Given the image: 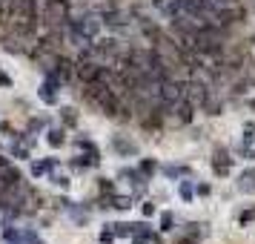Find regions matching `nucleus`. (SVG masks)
I'll return each mask as SVG.
<instances>
[{"mask_svg":"<svg viewBox=\"0 0 255 244\" xmlns=\"http://www.w3.org/2000/svg\"><path fill=\"white\" fill-rule=\"evenodd\" d=\"M66 20H69L66 0H43L40 3V23L46 29H66Z\"/></svg>","mask_w":255,"mask_h":244,"instance_id":"nucleus-1","label":"nucleus"},{"mask_svg":"<svg viewBox=\"0 0 255 244\" xmlns=\"http://www.w3.org/2000/svg\"><path fill=\"white\" fill-rule=\"evenodd\" d=\"M184 98H186V86L172 81V78H166V81L158 86V104H161L163 109H172V106L181 104Z\"/></svg>","mask_w":255,"mask_h":244,"instance_id":"nucleus-2","label":"nucleus"},{"mask_svg":"<svg viewBox=\"0 0 255 244\" xmlns=\"http://www.w3.org/2000/svg\"><path fill=\"white\" fill-rule=\"evenodd\" d=\"M86 52H89V55H92L98 63L109 66L112 60H118V52H121V49H118V40H115V37H98L92 46L86 49Z\"/></svg>","mask_w":255,"mask_h":244,"instance_id":"nucleus-3","label":"nucleus"},{"mask_svg":"<svg viewBox=\"0 0 255 244\" xmlns=\"http://www.w3.org/2000/svg\"><path fill=\"white\" fill-rule=\"evenodd\" d=\"M69 26H75L83 37L98 40V37H101V29H104V20H101V14L98 12H86V14H81L78 20H69Z\"/></svg>","mask_w":255,"mask_h":244,"instance_id":"nucleus-4","label":"nucleus"},{"mask_svg":"<svg viewBox=\"0 0 255 244\" xmlns=\"http://www.w3.org/2000/svg\"><path fill=\"white\" fill-rule=\"evenodd\" d=\"M101 20H104V26H109V29H118V32H124V29H129L127 14H124V12H118V9L101 12Z\"/></svg>","mask_w":255,"mask_h":244,"instance_id":"nucleus-5","label":"nucleus"},{"mask_svg":"<svg viewBox=\"0 0 255 244\" xmlns=\"http://www.w3.org/2000/svg\"><path fill=\"white\" fill-rule=\"evenodd\" d=\"M60 81H55V78H49L46 83H43V86H40V101H46V104H55V101H58V89H55V86H58Z\"/></svg>","mask_w":255,"mask_h":244,"instance_id":"nucleus-6","label":"nucleus"},{"mask_svg":"<svg viewBox=\"0 0 255 244\" xmlns=\"http://www.w3.org/2000/svg\"><path fill=\"white\" fill-rule=\"evenodd\" d=\"M238 190H241V193H255V170L241 173V178H238Z\"/></svg>","mask_w":255,"mask_h":244,"instance_id":"nucleus-7","label":"nucleus"},{"mask_svg":"<svg viewBox=\"0 0 255 244\" xmlns=\"http://www.w3.org/2000/svg\"><path fill=\"white\" fill-rule=\"evenodd\" d=\"M212 167H215V173L218 175H227L230 173V167H232V161H230V155H224V152H215V161H212Z\"/></svg>","mask_w":255,"mask_h":244,"instance_id":"nucleus-8","label":"nucleus"},{"mask_svg":"<svg viewBox=\"0 0 255 244\" xmlns=\"http://www.w3.org/2000/svg\"><path fill=\"white\" fill-rule=\"evenodd\" d=\"M172 109H175V115H178V121H181V124H189V121H192V106L186 104V98L181 101V104H175Z\"/></svg>","mask_w":255,"mask_h":244,"instance_id":"nucleus-9","label":"nucleus"},{"mask_svg":"<svg viewBox=\"0 0 255 244\" xmlns=\"http://www.w3.org/2000/svg\"><path fill=\"white\" fill-rule=\"evenodd\" d=\"M112 147H115L118 152H124V155H138V147H135V144H129V141H124L121 135L112 141Z\"/></svg>","mask_w":255,"mask_h":244,"instance_id":"nucleus-10","label":"nucleus"},{"mask_svg":"<svg viewBox=\"0 0 255 244\" xmlns=\"http://www.w3.org/2000/svg\"><path fill=\"white\" fill-rule=\"evenodd\" d=\"M49 144H55V147H60V144H63V132H58V129H52V132H49Z\"/></svg>","mask_w":255,"mask_h":244,"instance_id":"nucleus-11","label":"nucleus"},{"mask_svg":"<svg viewBox=\"0 0 255 244\" xmlns=\"http://www.w3.org/2000/svg\"><path fill=\"white\" fill-rule=\"evenodd\" d=\"M115 207L118 210H127L129 207V198H115Z\"/></svg>","mask_w":255,"mask_h":244,"instance_id":"nucleus-12","label":"nucleus"},{"mask_svg":"<svg viewBox=\"0 0 255 244\" xmlns=\"http://www.w3.org/2000/svg\"><path fill=\"white\" fill-rule=\"evenodd\" d=\"M0 83H3V86H9V78H6L3 72H0Z\"/></svg>","mask_w":255,"mask_h":244,"instance_id":"nucleus-13","label":"nucleus"}]
</instances>
